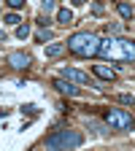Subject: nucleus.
Instances as JSON below:
<instances>
[{
  "label": "nucleus",
  "instance_id": "obj_7",
  "mask_svg": "<svg viewBox=\"0 0 135 151\" xmlns=\"http://www.w3.org/2000/svg\"><path fill=\"white\" fill-rule=\"evenodd\" d=\"M54 86H57V92L68 94V97H76V94H79V86H73V81H68V78H57Z\"/></svg>",
  "mask_w": 135,
  "mask_h": 151
},
{
  "label": "nucleus",
  "instance_id": "obj_12",
  "mask_svg": "<svg viewBox=\"0 0 135 151\" xmlns=\"http://www.w3.org/2000/svg\"><path fill=\"white\" fill-rule=\"evenodd\" d=\"M3 22H6V24H19L22 19H19V14H14V11H11V14H6V16H3Z\"/></svg>",
  "mask_w": 135,
  "mask_h": 151
},
{
  "label": "nucleus",
  "instance_id": "obj_14",
  "mask_svg": "<svg viewBox=\"0 0 135 151\" xmlns=\"http://www.w3.org/2000/svg\"><path fill=\"white\" fill-rule=\"evenodd\" d=\"M41 11L43 14H51L54 11V0H41Z\"/></svg>",
  "mask_w": 135,
  "mask_h": 151
},
{
  "label": "nucleus",
  "instance_id": "obj_5",
  "mask_svg": "<svg viewBox=\"0 0 135 151\" xmlns=\"http://www.w3.org/2000/svg\"><path fill=\"white\" fill-rule=\"evenodd\" d=\"M6 62H8L11 68H16V70H25V68H30L32 57H30L27 51H11V54L6 57Z\"/></svg>",
  "mask_w": 135,
  "mask_h": 151
},
{
  "label": "nucleus",
  "instance_id": "obj_8",
  "mask_svg": "<svg viewBox=\"0 0 135 151\" xmlns=\"http://www.w3.org/2000/svg\"><path fill=\"white\" fill-rule=\"evenodd\" d=\"M95 76H97V78H103V81H113V78H116L113 68H108V65H95Z\"/></svg>",
  "mask_w": 135,
  "mask_h": 151
},
{
  "label": "nucleus",
  "instance_id": "obj_16",
  "mask_svg": "<svg viewBox=\"0 0 135 151\" xmlns=\"http://www.w3.org/2000/svg\"><path fill=\"white\" fill-rule=\"evenodd\" d=\"M6 3H8V8H14V11H19V8H22V6H25V0H6Z\"/></svg>",
  "mask_w": 135,
  "mask_h": 151
},
{
  "label": "nucleus",
  "instance_id": "obj_15",
  "mask_svg": "<svg viewBox=\"0 0 135 151\" xmlns=\"http://www.w3.org/2000/svg\"><path fill=\"white\" fill-rule=\"evenodd\" d=\"M119 103H124V105H135V97H132V94H119Z\"/></svg>",
  "mask_w": 135,
  "mask_h": 151
},
{
  "label": "nucleus",
  "instance_id": "obj_4",
  "mask_svg": "<svg viewBox=\"0 0 135 151\" xmlns=\"http://www.w3.org/2000/svg\"><path fill=\"white\" fill-rule=\"evenodd\" d=\"M105 122H108L111 129H135L132 116L124 113V111H119V108H108L105 111Z\"/></svg>",
  "mask_w": 135,
  "mask_h": 151
},
{
  "label": "nucleus",
  "instance_id": "obj_6",
  "mask_svg": "<svg viewBox=\"0 0 135 151\" xmlns=\"http://www.w3.org/2000/svg\"><path fill=\"white\" fill-rule=\"evenodd\" d=\"M62 78H68V81H73V84H89V86H95V84L89 81V76L81 73V70H76V68H62Z\"/></svg>",
  "mask_w": 135,
  "mask_h": 151
},
{
  "label": "nucleus",
  "instance_id": "obj_11",
  "mask_svg": "<svg viewBox=\"0 0 135 151\" xmlns=\"http://www.w3.org/2000/svg\"><path fill=\"white\" fill-rule=\"evenodd\" d=\"M119 16H122V19H132V8H130L127 3H119Z\"/></svg>",
  "mask_w": 135,
  "mask_h": 151
},
{
  "label": "nucleus",
  "instance_id": "obj_3",
  "mask_svg": "<svg viewBox=\"0 0 135 151\" xmlns=\"http://www.w3.org/2000/svg\"><path fill=\"white\" fill-rule=\"evenodd\" d=\"M81 143H84V135L73 129H60L51 138H46V148H79Z\"/></svg>",
  "mask_w": 135,
  "mask_h": 151
},
{
  "label": "nucleus",
  "instance_id": "obj_13",
  "mask_svg": "<svg viewBox=\"0 0 135 151\" xmlns=\"http://www.w3.org/2000/svg\"><path fill=\"white\" fill-rule=\"evenodd\" d=\"M27 35H30V27H27V24H19V27H16V38H22V41H25Z\"/></svg>",
  "mask_w": 135,
  "mask_h": 151
},
{
  "label": "nucleus",
  "instance_id": "obj_18",
  "mask_svg": "<svg viewBox=\"0 0 135 151\" xmlns=\"http://www.w3.org/2000/svg\"><path fill=\"white\" fill-rule=\"evenodd\" d=\"M0 43H6V32H0Z\"/></svg>",
  "mask_w": 135,
  "mask_h": 151
},
{
  "label": "nucleus",
  "instance_id": "obj_2",
  "mask_svg": "<svg viewBox=\"0 0 135 151\" xmlns=\"http://www.w3.org/2000/svg\"><path fill=\"white\" fill-rule=\"evenodd\" d=\"M68 49L76 54V57H84V60H89V57H95L100 51V38L95 32H76L68 38Z\"/></svg>",
  "mask_w": 135,
  "mask_h": 151
},
{
  "label": "nucleus",
  "instance_id": "obj_10",
  "mask_svg": "<svg viewBox=\"0 0 135 151\" xmlns=\"http://www.w3.org/2000/svg\"><path fill=\"white\" fill-rule=\"evenodd\" d=\"M65 51V43H49L46 46V57H60Z\"/></svg>",
  "mask_w": 135,
  "mask_h": 151
},
{
  "label": "nucleus",
  "instance_id": "obj_17",
  "mask_svg": "<svg viewBox=\"0 0 135 151\" xmlns=\"http://www.w3.org/2000/svg\"><path fill=\"white\" fill-rule=\"evenodd\" d=\"M87 3V0H73V6H84Z\"/></svg>",
  "mask_w": 135,
  "mask_h": 151
},
{
  "label": "nucleus",
  "instance_id": "obj_9",
  "mask_svg": "<svg viewBox=\"0 0 135 151\" xmlns=\"http://www.w3.org/2000/svg\"><path fill=\"white\" fill-rule=\"evenodd\" d=\"M57 22H60V24H70L73 22V11L70 8H60V11H57Z\"/></svg>",
  "mask_w": 135,
  "mask_h": 151
},
{
  "label": "nucleus",
  "instance_id": "obj_1",
  "mask_svg": "<svg viewBox=\"0 0 135 151\" xmlns=\"http://www.w3.org/2000/svg\"><path fill=\"white\" fill-rule=\"evenodd\" d=\"M100 57H105V60L111 62H135V43L127 41V38H103L100 41Z\"/></svg>",
  "mask_w": 135,
  "mask_h": 151
}]
</instances>
